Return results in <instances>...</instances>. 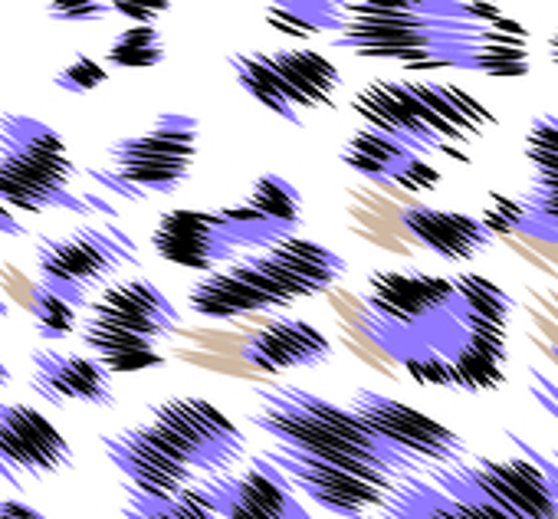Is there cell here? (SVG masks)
I'll return each mask as SVG.
<instances>
[{
  "mask_svg": "<svg viewBox=\"0 0 558 519\" xmlns=\"http://www.w3.org/2000/svg\"><path fill=\"white\" fill-rule=\"evenodd\" d=\"M253 398L256 408L246 414V421L256 431L269 434L272 444L388 480H404L421 470L411 457L398 454L375 431H368L345 405H336L287 382L256 385Z\"/></svg>",
  "mask_w": 558,
  "mask_h": 519,
  "instance_id": "cell-1",
  "label": "cell"
},
{
  "mask_svg": "<svg viewBox=\"0 0 558 519\" xmlns=\"http://www.w3.org/2000/svg\"><path fill=\"white\" fill-rule=\"evenodd\" d=\"M345 27L332 47L362 60H395L408 70H463L470 47L486 27L466 21L453 0H414V4H342Z\"/></svg>",
  "mask_w": 558,
  "mask_h": 519,
  "instance_id": "cell-2",
  "label": "cell"
},
{
  "mask_svg": "<svg viewBox=\"0 0 558 519\" xmlns=\"http://www.w3.org/2000/svg\"><path fill=\"white\" fill-rule=\"evenodd\" d=\"M368 336L401 365L437 355L453 359L466 339L453 283L417 270H378L365 290Z\"/></svg>",
  "mask_w": 558,
  "mask_h": 519,
  "instance_id": "cell-3",
  "label": "cell"
},
{
  "mask_svg": "<svg viewBox=\"0 0 558 519\" xmlns=\"http://www.w3.org/2000/svg\"><path fill=\"white\" fill-rule=\"evenodd\" d=\"M73 178L76 165L57 129L24 112H0V204L27 214L70 210L80 217H116L106 197L76 194Z\"/></svg>",
  "mask_w": 558,
  "mask_h": 519,
  "instance_id": "cell-4",
  "label": "cell"
},
{
  "mask_svg": "<svg viewBox=\"0 0 558 519\" xmlns=\"http://www.w3.org/2000/svg\"><path fill=\"white\" fill-rule=\"evenodd\" d=\"M201 125L187 112H161L145 132L109 145L102 168L86 178L125 201H151L174 194L194 171Z\"/></svg>",
  "mask_w": 558,
  "mask_h": 519,
  "instance_id": "cell-5",
  "label": "cell"
},
{
  "mask_svg": "<svg viewBox=\"0 0 558 519\" xmlns=\"http://www.w3.org/2000/svg\"><path fill=\"white\" fill-rule=\"evenodd\" d=\"M430 483L447 493L466 519H558V486L548 460H460L434 467Z\"/></svg>",
  "mask_w": 558,
  "mask_h": 519,
  "instance_id": "cell-6",
  "label": "cell"
},
{
  "mask_svg": "<svg viewBox=\"0 0 558 519\" xmlns=\"http://www.w3.org/2000/svg\"><path fill=\"white\" fill-rule=\"evenodd\" d=\"M129 264L138 267V243L116 224H83L60 237H37L40 287L73 310L86 306L89 290L109 283V277H116Z\"/></svg>",
  "mask_w": 558,
  "mask_h": 519,
  "instance_id": "cell-7",
  "label": "cell"
},
{
  "mask_svg": "<svg viewBox=\"0 0 558 519\" xmlns=\"http://www.w3.org/2000/svg\"><path fill=\"white\" fill-rule=\"evenodd\" d=\"M227 274L250 287L266 310H283L293 300L329 293L349 274V260L316 240L283 237L259 253H240Z\"/></svg>",
  "mask_w": 558,
  "mask_h": 519,
  "instance_id": "cell-8",
  "label": "cell"
},
{
  "mask_svg": "<svg viewBox=\"0 0 558 519\" xmlns=\"http://www.w3.org/2000/svg\"><path fill=\"white\" fill-rule=\"evenodd\" d=\"M148 427L194 473L223 476L233 463L246 457V437L207 398L178 395L155 401L148 408Z\"/></svg>",
  "mask_w": 558,
  "mask_h": 519,
  "instance_id": "cell-9",
  "label": "cell"
},
{
  "mask_svg": "<svg viewBox=\"0 0 558 519\" xmlns=\"http://www.w3.org/2000/svg\"><path fill=\"white\" fill-rule=\"evenodd\" d=\"M263 457L287 476L293 490H300L310 503L319 509L342 516V519H368L372 512L381 509L388 493L395 490L398 480L375 476V473H359L349 467L326 463L319 457L300 454L283 444H269Z\"/></svg>",
  "mask_w": 558,
  "mask_h": 519,
  "instance_id": "cell-10",
  "label": "cell"
},
{
  "mask_svg": "<svg viewBox=\"0 0 558 519\" xmlns=\"http://www.w3.org/2000/svg\"><path fill=\"white\" fill-rule=\"evenodd\" d=\"M349 411L368 427L375 431L385 444H391L398 454L411 457L417 467H450L466 460V440L450 431L447 424L427 418L424 411L388 398L381 391L362 388L352 395Z\"/></svg>",
  "mask_w": 558,
  "mask_h": 519,
  "instance_id": "cell-11",
  "label": "cell"
},
{
  "mask_svg": "<svg viewBox=\"0 0 558 519\" xmlns=\"http://www.w3.org/2000/svg\"><path fill=\"white\" fill-rule=\"evenodd\" d=\"M240 246L243 240L217 210L174 207L165 210L151 227V250L165 264L194 274H214L220 264L236 260Z\"/></svg>",
  "mask_w": 558,
  "mask_h": 519,
  "instance_id": "cell-12",
  "label": "cell"
},
{
  "mask_svg": "<svg viewBox=\"0 0 558 519\" xmlns=\"http://www.w3.org/2000/svg\"><path fill=\"white\" fill-rule=\"evenodd\" d=\"M197 486L220 519H313L287 476L263 454L246 460L240 476H207Z\"/></svg>",
  "mask_w": 558,
  "mask_h": 519,
  "instance_id": "cell-13",
  "label": "cell"
},
{
  "mask_svg": "<svg viewBox=\"0 0 558 519\" xmlns=\"http://www.w3.org/2000/svg\"><path fill=\"white\" fill-rule=\"evenodd\" d=\"M99 444L112 467L125 476V486L148 499H171L197 483V473L174 457V450L148 427V421L132 424L119 434H102Z\"/></svg>",
  "mask_w": 558,
  "mask_h": 519,
  "instance_id": "cell-14",
  "label": "cell"
},
{
  "mask_svg": "<svg viewBox=\"0 0 558 519\" xmlns=\"http://www.w3.org/2000/svg\"><path fill=\"white\" fill-rule=\"evenodd\" d=\"M0 460L21 483L24 476L44 480L73 467V447L37 408L0 401Z\"/></svg>",
  "mask_w": 558,
  "mask_h": 519,
  "instance_id": "cell-15",
  "label": "cell"
},
{
  "mask_svg": "<svg viewBox=\"0 0 558 519\" xmlns=\"http://www.w3.org/2000/svg\"><path fill=\"white\" fill-rule=\"evenodd\" d=\"M86 316L129 336H138L151 346L181 333L178 306L148 277H125L106 283L102 297L96 303H86Z\"/></svg>",
  "mask_w": 558,
  "mask_h": 519,
  "instance_id": "cell-16",
  "label": "cell"
},
{
  "mask_svg": "<svg viewBox=\"0 0 558 519\" xmlns=\"http://www.w3.org/2000/svg\"><path fill=\"white\" fill-rule=\"evenodd\" d=\"M352 109L359 119H365V129L404 145L417 158L444 148V142L430 132L427 112L411 93V83L375 80L352 99Z\"/></svg>",
  "mask_w": 558,
  "mask_h": 519,
  "instance_id": "cell-17",
  "label": "cell"
},
{
  "mask_svg": "<svg viewBox=\"0 0 558 519\" xmlns=\"http://www.w3.org/2000/svg\"><path fill=\"white\" fill-rule=\"evenodd\" d=\"M332 342L323 329L306 319L279 316L259 326L256 333L243 336L240 355L250 369L276 375L287 369H319L332 362Z\"/></svg>",
  "mask_w": 558,
  "mask_h": 519,
  "instance_id": "cell-18",
  "label": "cell"
},
{
  "mask_svg": "<svg viewBox=\"0 0 558 519\" xmlns=\"http://www.w3.org/2000/svg\"><path fill=\"white\" fill-rule=\"evenodd\" d=\"M31 388L47 405H93V408H112L116 388L109 372L93 359L80 352H57L40 349L34 352V378Z\"/></svg>",
  "mask_w": 558,
  "mask_h": 519,
  "instance_id": "cell-19",
  "label": "cell"
},
{
  "mask_svg": "<svg viewBox=\"0 0 558 519\" xmlns=\"http://www.w3.org/2000/svg\"><path fill=\"white\" fill-rule=\"evenodd\" d=\"M401 227L408 230V237L414 243L427 246L440 260H450V264H463V260L480 256L496 240L480 217L460 214V210H440V207H427V204L404 207Z\"/></svg>",
  "mask_w": 558,
  "mask_h": 519,
  "instance_id": "cell-20",
  "label": "cell"
},
{
  "mask_svg": "<svg viewBox=\"0 0 558 519\" xmlns=\"http://www.w3.org/2000/svg\"><path fill=\"white\" fill-rule=\"evenodd\" d=\"M411 93L424 106L427 125L444 142V148H447V142L466 145V142L480 138L493 125V112L483 102H476L470 93L457 89V86L411 83Z\"/></svg>",
  "mask_w": 558,
  "mask_h": 519,
  "instance_id": "cell-21",
  "label": "cell"
},
{
  "mask_svg": "<svg viewBox=\"0 0 558 519\" xmlns=\"http://www.w3.org/2000/svg\"><path fill=\"white\" fill-rule=\"evenodd\" d=\"M463 313V310H460ZM466 339L460 352L447 362L450 369V388L460 391H496L506 382V329L486 326L476 319H466Z\"/></svg>",
  "mask_w": 558,
  "mask_h": 519,
  "instance_id": "cell-22",
  "label": "cell"
},
{
  "mask_svg": "<svg viewBox=\"0 0 558 519\" xmlns=\"http://www.w3.org/2000/svg\"><path fill=\"white\" fill-rule=\"evenodd\" d=\"M279 80L287 83L296 109H332L336 93L342 86V73L336 63L319 57L316 50H276L266 53Z\"/></svg>",
  "mask_w": 558,
  "mask_h": 519,
  "instance_id": "cell-23",
  "label": "cell"
},
{
  "mask_svg": "<svg viewBox=\"0 0 558 519\" xmlns=\"http://www.w3.org/2000/svg\"><path fill=\"white\" fill-rule=\"evenodd\" d=\"M83 346L93 352V359L109 372V375H132V372H148V369H161L168 362V355L158 352V346L129 336L122 329H112L106 323L96 319H83Z\"/></svg>",
  "mask_w": 558,
  "mask_h": 519,
  "instance_id": "cell-24",
  "label": "cell"
},
{
  "mask_svg": "<svg viewBox=\"0 0 558 519\" xmlns=\"http://www.w3.org/2000/svg\"><path fill=\"white\" fill-rule=\"evenodd\" d=\"M227 63H230L233 80L240 83V89H243L253 102H259L266 112L279 116L283 122L303 125V112L296 109V102H293L287 83L279 80V73L272 70V63H269L266 53H230Z\"/></svg>",
  "mask_w": 558,
  "mask_h": 519,
  "instance_id": "cell-25",
  "label": "cell"
},
{
  "mask_svg": "<svg viewBox=\"0 0 558 519\" xmlns=\"http://www.w3.org/2000/svg\"><path fill=\"white\" fill-rule=\"evenodd\" d=\"M187 306L191 313L204 316V319H217V323H227V319H240V316H250V313H263L266 303L250 290L243 287L236 277H230L227 270H214V274H204L191 290H187Z\"/></svg>",
  "mask_w": 558,
  "mask_h": 519,
  "instance_id": "cell-26",
  "label": "cell"
},
{
  "mask_svg": "<svg viewBox=\"0 0 558 519\" xmlns=\"http://www.w3.org/2000/svg\"><path fill=\"white\" fill-rule=\"evenodd\" d=\"M414 158H417L414 152H408L404 145H398L372 129H359L342 148V161L352 171H359L378 184H398V178L408 171V165Z\"/></svg>",
  "mask_w": 558,
  "mask_h": 519,
  "instance_id": "cell-27",
  "label": "cell"
},
{
  "mask_svg": "<svg viewBox=\"0 0 558 519\" xmlns=\"http://www.w3.org/2000/svg\"><path fill=\"white\" fill-rule=\"evenodd\" d=\"M368 519H466V516L434 483L417 480V476H404L395 483V490L388 493L381 509Z\"/></svg>",
  "mask_w": 558,
  "mask_h": 519,
  "instance_id": "cell-28",
  "label": "cell"
},
{
  "mask_svg": "<svg viewBox=\"0 0 558 519\" xmlns=\"http://www.w3.org/2000/svg\"><path fill=\"white\" fill-rule=\"evenodd\" d=\"M246 207L256 210L259 217H266L269 224H276L287 237H296V227L303 224V197L300 188L293 181H287L283 174H259L250 188Z\"/></svg>",
  "mask_w": 558,
  "mask_h": 519,
  "instance_id": "cell-29",
  "label": "cell"
},
{
  "mask_svg": "<svg viewBox=\"0 0 558 519\" xmlns=\"http://www.w3.org/2000/svg\"><path fill=\"white\" fill-rule=\"evenodd\" d=\"M463 70H476V73H486V76H496V80L525 76L529 73V47H525L522 37H509V34H499V31L486 27L480 34V40L470 47Z\"/></svg>",
  "mask_w": 558,
  "mask_h": 519,
  "instance_id": "cell-30",
  "label": "cell"
},
{
  "mask_svg": "<svg viewBox=\"0 0 558 519\" xmlns=\"http://www.w3.org/2000/svg\"><path fill=\"white\" fill-rule=\"evenodd\" d=\"M266 21L283 34H339L345 27L342 4L329 0H290V4L266 8Z\"/></svg>",
  "mask_w": 558,
  "mask_h": 519,
  "instance_id": "cell-31",
  "label": "cell"
},
{
  "mask_svg": "<svg viewBox=\"0 0 558 519\" xmlns=\"http://www.w3.org/2000/svg\"><path fill=\"white\" fill-rule=\"evenodd\" d=\"M450 283H453L457 303L466 319L506 329V323L512 316V297L502 287H496L493 280H486L480 274H460Z\"/></svg>",
  "mask_w": 558,
  "mask_h": 519,
  "instance_id": "cell-32",
  "label": "cell"
},
{
  "mask_svg": "<svg viewBox=\"0 0 558 519\" xmlns=\"http://www.w3.org/2000/svg\"><path fill=\"white\" fill-rule=\"evenodd\" d=\"M122 490H125V503H122L125 519H220L197 483L171 499H148L125 483Z\"/></svg>",
  "mask_w": 558,
  "mask_h": 519,
  "instance_id": "cell-33",
  "label": "cell"
},
{
  "mask_svg": "<svg viewBox=\"0 0 558 519\" xmlns=\"http://www.w3.org/2000/svg\"><path fill=\"white\" fill-rule=\"evenodd\" d=\"M106 63L119 67V70H151L165 63V40L155 27H129L122 31L109 50H106Z\"/></svg>",
  "mask_w": 558,
  "mask_h": 519,
  "instance_id": "cell-34",
  "label": "cell"
},
{
  "mask_svg": "<svg viewBox=\"0 0 558 519\" xmlns=\"http://www.w3.org/2000/svg\"><path fill=\"white\" fill-rule=\"evenodd\" d=\"M27 310L40 323V336L44 339H66L76 329V310L70 303L57 300L53 293H47L40 283H34V297H31Z\"/></svg>",
  "mask_w": 558,
  "mask_h": 519,
  "instance_id": "cell-35",
  "label": "cell"
},
{
  "mask_svg": "<svg viewBox=\"0 0 558 519\" xmlns=\"http://www.w3.org/2000/svg\"><path fill=\"white\" fill-rule=\"evenodd\" d=\"M525 161L532 171H558V116H535L525 132Z\"/></svg>",
  "mask_w": 558,
  "mask_h": 519,
  "instance_id": "cell-36",
  "label": "cell"
},
{
  "mask_svg": "<svg viewBox=\"0 0 558 519\" xmlns=\"http://www.w3.org/2000/svg\"><path fill=\"white\" fill-rule=\"evenodd\" d=\"M522 207H525V217H522V233H532V237H542L548 243H558V197H519Z\"/></svg>",
  "mask_w": 558,
  "mask_h": 519,
  "instance_id": "cell-37",
  "label": "cell"
},
{
  "mask_svg": "<svg viewBox=\"0 0 558 519\" xmlns=\"http://www.w3.org/2000/svg\"><path fill=\"white\" fill-rule=\"evenodd\" d=\"M106 80H109V70H106L99 60H93V57H76L70 67H63V70L53 76V83H57L60 89L76 93V96H86V93L99 89Z\"/></svg>",
  "mask_w": 558,
  "mask_h": 519,
  "instance_id": "cell-38",
  "label": "cell"
},
{
  "mask_svg": "<svg viewBox=\"0 0 558 519\" xmlns=\"http://www.w3.org/2000/svg\"><path fill=\"white\" fill-rule=\"evenodd\" d=\"M522 217H525L522 201L506 197V194H489V207H486V214H483L480 220H483V224L489 227V233L496 237V233H512V230H519V227H522Z\"/></svg>",
  "mask_w": 558,
  "mask_h": 519,
  "instance_id": "cell-39",
  "label": "cell"
},
{
  "mask_svg": "<svg viewBox=\"0 0 558 519\" xmlns=\"http://www.w3.org/2000/svg\"><path fill=\"white\" fill-rule=\"evenodd\" d=\"M112 11V4H99V0H86V4H47V14L63 24H93L102 21Z\"/></svg>",
  "mask_w": 558,
  "mask_h": 519,
  "instance_id": "cell-40",
  "label": "cell"
},
{
  "mask_svg": "<svg viewBox=\"0 0 558 519\" xmlns=\"http://www.w3.org/2000/svg\"><path fill=\"white\" fill-rule=\"evenodd\" d=\"M112 11L132 21L135 27H155V21L168 11V4H125V0H119V4H112Z\"/></svg>",
  "mask_w": 558,
  "mask_h": 519,
  "instance_id": "cell-41",
  "label": "cell"
},
{
  "mask_svg": "<svg viewBox=\"0 0 558 519\" xmlns=\"http://www.w3.org/2000/svg\"><path fill=\"white\" fill-rule=\"evenodd\" d=\"M398 184H401V188H411V191H427V188L440 184V174H437L434 168H427L421 158H414V161L408 165V171L398 178Z\"/></svg>",
  "mask_w": 558,
  "mask_h": 519,
  "instance_id": "cell-42",
  "label": "cell"
},
{
  "mask_svg": "<svg viewBox=\"0 0 558 519\" xmlns=\"http://www.w3.org/2000/svg\"><path fill=\"white\" fill-rule=\"evenodd\" d=\"M0 519H50V516L24 499H0Z\"/></svg>",
  "mask_w": 558,
  "mask_h": 519,
  "instance_id": "cell-43",
  "label": "cell"
},
{
  "mask_svg": "<svg viewBox=\"0 0 558 519\" xmlns=\"http://www.w3.org/2000/svg\"><path fill=\"white\" fill-rule=\"evenodd\" d=\"M529 194L532 197H558V171H532Z\"/></svg>",
  "mask_w": 558,
  "mask_h": 519,
  "instance_id": "cell-44",
  "label": "cell"
},
{
  "mask_svg": "<svg viewBox=\"0 0 558 519\" xmlns=\"http://www.w3.org/2000/svg\"><path fill=\"white\" fill-rule=\"evenodd\" d=\"M4 233H8V237H24L27 227H24L4 204H0V237H4Z\"/></svg>",
  "mask_w": 558,
  "mask_h": 519,
  "instance_id": "cell-45",
  "label": "cell"
},
{
  "mask_svg": "<svg viewBox=\"0 0 558 519\" xmlns=\"http://www.w3.org/2000/svg\"><path fill=\"white\" fill-rule=\"evenodd\" d=\"M0 476H4V480H8V483H11V486H17V490H21V486H24V483H21V480H17V476H14V473H11V467H8V463H4V460H0Z\"/></svg>",
  "mask_w": 558,
  "mask_h": 519,
  "instance_id": "cell-46",
  "label": "cell"
},
{
  "mask_svg": "<svg viewBox=\"0 0 558 519\" xmlns=\"http://www.w3.org/2000/svg\"><path fill=\"white\" fill-rule=\"evenodd\" d=\"M548 53H551V63L558 67V34L551 37V44H548Z\"/></svg>",
  "mask_w": 558,
  "mask_h": 519,
  "instance_id": "cell-47",
  "label": "cell"
},
{
  "mask_svg": "<svg viewBox=\"0 0 558 519\" xmlns=\"http://www.w3.org/2000/svg\"><path fill=\"white\" fill-rule=\"evenodd\" d=\"M8 382H11V369L0 362V385H8Z\"/></svg>",
  "mask_w": 558,
  "mask_h": 519,
  "instance_id": "cell-48",
  "label": "cell"
}]
</instances>
